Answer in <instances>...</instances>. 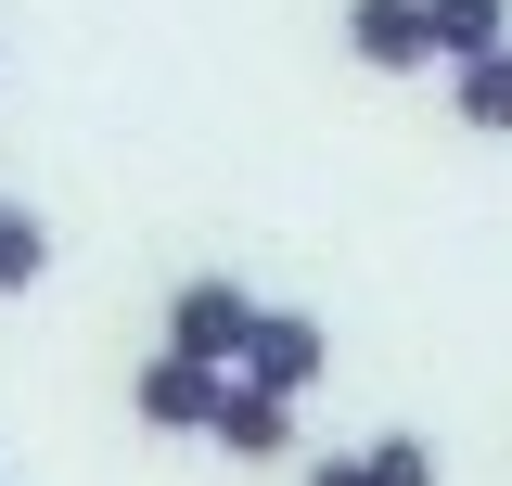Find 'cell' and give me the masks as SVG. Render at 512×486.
<instances>
[{
	"label": "cell",
	"instance_id": "6da1fadb",
	"mask_svg": "<svg viewBox=\"0 0 512 486\" xmlns=\"http://www.w3.org/2000/svg\"><path fill=\"white\" fill-rule=\"evenodd\" d=\"M256 320H269L256 282H231V269H180V282H167V333H154V346H180V359H205V371H244Z\"/></svg>",
	"mask_w": 512,
	"mask_h": 486
},
{
	"label": "cell",
	"instance_id": "ba28073f",
	"mask_svg": "<svg viewBox=\"0 0 512 486\" xmlns=\"http://www.w3.org/2000/svg\"><path fill=\"white\" fill-rule=\"evenodd\" d=\"M423 13H436V52L448 64H487L512 39V0H423Z\"/></svg>",
	"mask_w": 512,
	"mask_h": 486
},
{
	"label": "cell",
	"instance_id": "52a82bcc",
	"mask_svg": "<svg viewBox=\"0 0 512 486\" xmlns=\"http://www.w3.org/2000/svg\"><path fill=\"white\" fill-rule=\"evenodd\" d=\"M448 116L474 128V141H512V52H487V64H448Z\"/></svg>",
	"mask_w": 512,
	"mask_h": 486
},
{
	"label": "cell",
	"instance_id": "5b68a950",
	"mask_svg": "<svg viewBox=\"0 0 512 486\" xmlns=\"http://www.w3.org/2000/svg\"><path fill=\"white\" fill-rule=\"evenodd\" d=\"M205 448H218V461H282V448H295V397H269V384L231 371V410H218Z\"/></svg>",
	"mask_w": 512,
	"mask_h": 486
},
{
	"label": "cell",
	"instance_id": "3957f363",
	"mask_svg": "<svg viewBox=\"0 0 512 486\" xmlns=\"http://www.w3.org/2000/svg\"><path fill=\"white\" fill-rule=\"evenodd\" d=\"M346 64H372V77H436V13L423 0H346Z\"/></svg>",
	"mask_w": 512,
	"mask_h": 486
},
{
	"label": "cell",
	"instance_id": "277c9868",
	"mask_svg": "<svg viewBox=\"0 0 512 486\" xmlns=\"http://www.w3.org/2000/svg\"><path fill=\"white\" fill-rule=\"evenodd\" d=\"M320 371H333L320 307H269V320H256V346H244V384H269V397H295V410H308V397H320Z\"/></svg>",
	"mask_w": 512,
	"mask_h": 486
},
{
	"label": "cell",
	"instance_id": "7a4b0ae2",
	"mask_svg": "<svg viewBox=\"0 0 512 486\" xmlns=\"http://www.w3.org/2000/svg\"><path fill=\"white\" fill-rule=\"evenodd\" d=\"M218 410H231V371H205V359H180V346H154V359L128 371V423L141 435H218Z\"/></svg>",
	"mask_w": 512,
	"mask_h": 486
},
{
	"label": "cell",
	"instance_id": "8992f818",
	"mask_svg": "<svg viewBox=\"0 0 512 486\" xmlns=\"http://www.w3.org/2000/svg\"><path fill=\"white\" fill-rule=\"evenodd\" d=\"M39 282H52V218H39L26 192H0V307L39 295Z\"/></svg>",
	"mask_w": 512,
	"mask_h": 486
},
{
	"label": "cell",
	"instance_id": "9c48e42d",
	"mask_svg": "<svg viewBox=\"0 0 512 486\" xmlns=\"http://www.w3.org/2000/svg\"><path fill=\"white\" fill-rule=\"evenodd\" d=\"M500 52H512V39H500Z\"/></svg>",
	"mask_w": 512,
	"mask_h": 486
}]
</instances>
